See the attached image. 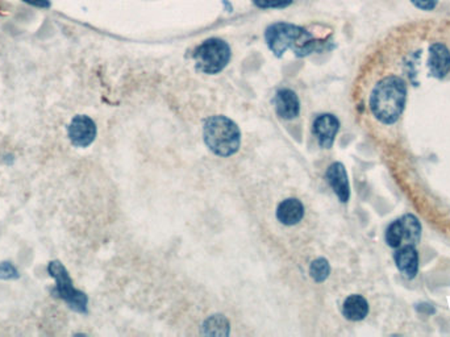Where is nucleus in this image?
Listing matches in <instances>:
<instances>
[{"label": "nucleus", "mask_w": 450, "mask_h": 337, "mask_svg": "<svg viewBox=\"0 0 450 337\" xmlns=\"http://www.w3.org/2000/svg\"><path fill=\"white\" fill-rule=\"evenodd\" d=\"M407 84L399 75H386L374 84L369 108L378 122L385 125L395 124L405 111Z\"/></svg>", "instance_id": "f257e3e1"}, {"label": "nucleus", "mask_w": 450, "mask_h": 337, "mask_svg": "<svg viewBox=\"0 0 450 337\" xmlns=\"http://www.w3.org/2000/svg\"><path fill=\"white\" fill-rule=\"evenodd\" d=\"M267 45L278 57L287 49H293L298 56H307L319 47V41L302 27L288 23H276L266 29Z\"/></svg>", "instance_id": "f03ea898"}, {"label": "nucleus", "mask_w": 450, "mask_h": 337, "mask_svg": "<svg viewBox=\"0 0 450 337\" xmlns=\"http://www.w3.org/2000/svg\"><path fill=\"white\" fill-rule=\"evenodd\" d=\"M204 142L218 156L230 157L240 148L239 127L225 116H212L204 122Z\"/></svg>", "instance_id": "7ed1b4c3"}, {"label": "nucleus", "mask_w": 450, "mask_h": 337, "mask_svg": "<svg viewBox=\"0 0 450 337\" xmlns=\"http://www.w3.org/2000/svg\"><path fill=\"white\" fill-rule=\"evenodd\" d=\"M230 49L220 38L204 41L193 52V61L204 74H218L230 62Z\"/></svg>", "instance_id": "20e7f679"}, {"label": "nucleus", "mask_w": 450, "mask_h": 337, "mask_svg": "<svg viewBox=\"0 0 450 337\" xmlns=\"http://www.w3.org/2000/svg\"><path fill=\"white\" fill-rule=\"evenodd\" d=\"M47 272L50 277L55 280V287L52 294L64 300L70 309L86 314L87 312V297L82 291L77 290L73 286V281L70 278V274L66 270L62 263L60 261H52L47 265Z\"/></svg>", "instance_id": "39448f33"}, {"label": "nucleus", "mask_w": 450, "mask_h": 337, "mask_svg": "<svg viewBox=\"0 0 450 337\" xmlns=\"http://www.w3.org/2000/svg\"><path fill=\"white\" fill-rule=\"evenodd\" d=\"M67 135L74 147L86 148L96 137V124L86 115L75 116L67 127Z\"/></svg>", "instance_id": "423d86ee"}, {"label": "nucleus", "mask_w": 450, "mask_h": 337, "mask_svg": "<svg viewBox=\"0 0 450 337\" xmlns=\"http://www.w3.org/2000/svg\"><path fill=\"white\" fill-rule=\"evenodd\" d=\"M429 74L436 79H444L450 73V49L444 42H433L428 57Z\"/></svg>", "instance_id": "0eeeda50"}, {"label": "nucleus", "mask_w": 450, "mask_h": 337, "mask_svg": "<svg viewBox=\"0 0 450 337\" xmlns=\"http://www.w3.org/2000/svg\"><path fill=\"white\" fill-rule=\"evenodd\" d=\"M339 130H340V122L331 113H324L313 122V133L319 141L320 147L325 149H330L333 145Z\"/></svg>", "instance_id": "6e6552de"}, {"label": "nucleus", "mask_w": 450, "mask_h": 337, "mask_svg": "<svg viewBox=\"0 0 450 337\" xmlns=\"http://www.w3.org/2000/svg\"><path fill=\"white\" fill-rule=\"evenodd\" d=\"M396 268L407 280H414L419 272V254L415 245H402L394 254Z\"/></svg>", "instance_id": "1a4fd4ad"}, {"label": "nucleus", "mask_w": 450, "mask_h": 337, "mask_svg": "<svg viewBox=\"0 0 450 337\" xmlns=\"http://www.w3.org/2000/svg\"><path fill=\"white\" fill-rule=\"evenodd\" d=\"M327 179L337 198L342 203H347L350 198V188L345 166L340 162L332 164L327 171Z\"/></svg>", "instance_id": "9d476101"}, {"label": "nucleus", "mask_w": 450, "mask_h": 337, "mask_svg": "<svg viewBox=\"0 0 450 337\" xmlns=\"http://www.w3.org/2000/svg\"><path fill=\"white\" fill-rule=\"evenodd\" d=\"M276 111L282 119H294L300 113V103L298 95L293 90H279L274 99Z\"/></svg>", "instance_id": "9b49d317"}, {"label": "nucleus", "mask_w": 450, "mask_h": 337, "mask_svg": "<svg viewBox=\"0 0 450 337\" xmlns=\"http://www.w3.org/2000/svg\"><path fill=\"white\" fill-rule=\"evenodd\" d=\"M304 215L303 205L298 199H286L276 210L278 220L285 225L298 224Z\"/></svg>", "instance_id": "f8f14e48"}, {"label": "nucleus", "mask_w": 450, "mask_h": 337, "mask_svg": "<svg viewBox=\"0 0 450 337\" xmlns=\"http://www.w3.org/2000/svg\"><path fill=\"white\" fill-rule=\"evenodd\" d=\"M344 316L351 321L364 320L369 315V303L362 295H350L342 306Z\"/></svg>", "instance_id": "ddd939ff"}, {"label": "nucleus", "mask_w": 450, "mask_h": 337, "mask_svg": "<svg viewBox=\"0 0 450 337\" xmlns=\"http://www.w3.org/2000/svg\"><path fill=\"white\" fill-rule=\"evenodd\" d=\"M400 223L403 227V243L416 246L422 240V224L419 219L412 214H407L400 217Z\"/></svg>", "instance_id": "4468645a"}, {"label": "nucleus", "mask_w": 450, "mask_h": 337, "mask_svg": "<svg viewBox=\"0 0 450 337\" xmlns=\"http://www.w3.org/2000/svg\"><path fill=\"white\" fill-rule=\"evenodd\" d=\"M230 326L227 319L223 318L220 315L212 316L204 323V333L206 335H215V336H224L228 335Z\"/></svg>", "instance_id": "2eb2a0df"}, {"label": "nucleus", "mask_w": 450, "mask_h": 337, "mask_svg": "<svg viewBox=\"0 0 450 337\" xmlns=\"http://www.w3.org/2000/svg\"><path fill=\"white\" fill-rule=\"evenodd\" d=\"M386 243L390 248L394 249H398L403 245V227L400 223V219L388 225L386 231Z\"/></svg>", "instance_id": "dca6fc26"}, {"label": "nucleus", "mask_w": 450, "mask_h": 337, "mask_svg": "<svg viewBox=\"0 0 450 337\" xmlns=\"http://www.w3.org/2000/svg\"><path fill=\"white\" fill-rule=\"evenodd\" d=\"M310 273H311L315 281H325L328 278L330 273H331V266H330V263L325 258H319V260L313 261L311 268H310Z\"/></svg>", "instance_id": "f3484780"}, {"label": "nucleus", "mask_w": 450, "mask_h": 337, "mask_svg": "<svg viewBox=\"0 0 450 337\" xmlns=\"http://www.w3.org/2000/svg\"><path fill=\"white\" fill-rule=\"evenodd\" d=\"M20 277L18 269L11 263H0V280L11 281V280H18Z\"/></svg>", "instance_id": "a211bd4d"}, {"label": "nucleus", "mask_w": 450, "mask_h": 337, "mask_svg": "<svg viewBox=\"0 0 450 337\" xmlns=\"http://www.w3.org/2000/svg\"><path fill=\"white\" fill-rule=\"evenodd\" d=\"M258 8H285L293 3V0H253Z\"/></svg>", "instance_id": "6ab92c4d"}, {"label": "nucleus", "mask_w": 450, "mask_h": 337, "mask_svg": "<svg viewBox=\"0 0 450 337\" xmlns=\"http://www.w3.org/2000/svg\"><path fill=\"white\" fill-rule=\"evenodd\" d=\"M411 3L417 10L433 11L436 8L439 0H411Z\"/></svg>", "instance_id": "aec40b11"}, {"label": "nucleus", "mask_w": 450, "mask_h": 337, "mask_svg": "<svg viewBox=\"0 0 450 337\" xmlns=\"http://www.w3.org/2000/svg\"><path fill=\"white\" fill-rule=\"evenodd\" d=\"M26 1L29 6H33L37 8H49L52 4H50V0H23Z\"/></svg>", "instance_id": "412c9836"}, {"label": "nucleus", "mask_w": 450, "mask_h": 337, "mask_svg": "<svg viewBox=\"0 0 450 337\" xmlns=\"http://www.w3.org/2000/svg\"><path fill=\"white\" fill-rule=\"evenodd\" d=\"M416 309H417V312H420V314H424V315H433L434 312H436V309L431 304H428V303H422V304H417L416 306Z\"/></svg>", "instance_id": "4be33fe9"}]
</instances>
